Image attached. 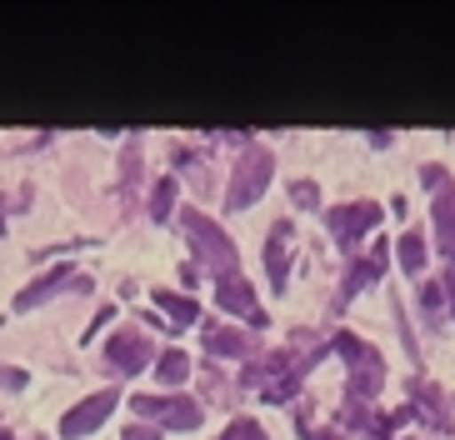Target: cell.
Instances as JSON below:
<instances>
[{"label": "cell", "mask_w": 455, "mask_h": 440, "mask_svg": "<svg viewBox=\"0 0 455 440\" xmlns=\"http://www.w3.org/2000/svg\"><path fill=\"white\" fill-rule=\"evenodd\" d=\"M321 356H325V346H310L306 356H295V350H275V356L255 360L251 371L241 375V386L260 390L266 400H291V396H295V386H300V375H306Z\"/></svg>", "instance_id": "1"}, {"label": "cell", "mask_w": 455, "mask_h": 440, "mask_svg": "<svg viewBox=\"0 0 455 440\" xmlns=\"http://www.w3.org/2000/svg\"><path fill=\"white\" fill-rule=\"evenodd\" d=\"M331 350L350 365V400H371L375 390L386 386V360H380V350H375V346H365L361 335L335 331Z\"/></svg>", "instance_id": "2"}, {"label": "cell", "mask_w": 455, "mask_h": 440, "mask_svg": "<svg viewBox=\"0 0 455 440\" xmlns=\"http://www.w3.org/2000/svg\"><path fill=\"white\" fill-rule=\"evenodd\" d=\"M180 230H186V240L196 245V255H201L205 266H211V276H235V245H230V236L220 226H215L211 215L201 211H180Z\"/></svg>", "instance_id": "3"}, {"label": "cell", "mask_w": 455, "mask_h": 440, "mask_svg": "<svg viewBox=\"0 0 455 440\" xmlns=\"http://www.w3.org/2000/svg\"><path fill=\"white\" fill-rule=\"evenodd\" d=\"M270 171H275V156H270L266 146H251V150H245L241 165H235V175H230L226 211H245V205H255V200L266 196V186H270Z\"/></svg>", "instance_id": "4"}, {"label": "cell", "mask_w": 455, "mask_h": 440, "mask_svg": "<svg viewBox=\"0 0 455 440\" xmlns=\"http://www.w3.org/2000/svg\"><path fill=\"white\" fill-rule=\"evenodd\" d=\"M140 415H150L156 426H165V430H201V405L190 396H135L131 400Z\"/></svg>", "instance_id": "5"}, {"label": "cell", "mask_w": 455, "mask_h": 440, "mask_svg": "<svg viewBox=\"0 0 455 440\" xmlns=\"http://www.w3.org/2000/svg\"><path fill=\"white\" fill-rule=\"evenodd\" d=\"M325 226H331V236L346 245V251H355V240L365 236V230L380 226V205L375 200H355V205H335L331 215H325Z\"/></svg>", "instance_id": "6"}, {"label": "cell", "mask_w": 455, "mask_h": 440, "mask_svg": "<svg viewBox=\"0 0 455 440\" xmlns=\"http://www.w3.org/2000/svg\"><path fill=\"white\" fill-rule=\"evenodd\" d=\"M215 306L230 310V316H241L245 325H255V331H266V310L255 306V291L245 276H220L215 280Z\"/></svg>", "instance_id": "7"}, {"label": "cell", "mask_w": 455, "mask_h": 440, "mask_svg": "<svg viewBox=\"0 0 455 440\" xmlns=\"http://www.w3.org/2000/svg\"><path fill=\"white\" fill-rule=\"evenodd\" d=\"M106 360L121 375H135V371H146L150 360H156V346H150V335H140V331H116L106 340Z\"/></svg>", "instance_id": "8"}, {"label": "cell", "mask_w": 455, "mask_h": 440, "mask_svg": "<svg viewBox=\"0 0 455 440\" xmlns=\"http://www.w3.org/2000/svg\"><path fill=\"white\" fill-rule=\"evenodd\" d=\"M116 390H95L91 400H81V405H76V411L66 415V420H60V436L66 440H81V436H91L95 426H100V420H106L110 411H116Z\"/></svg>", "instance_id": "9"}, {"label": "cell", "mask_w": 455, "mask_h": 440, "mask_svg": "<svg viewBox=\"0 0 455 440\" xmlns=\"http://www.w3.org/2000/svg\"><path fill=\"white\" fill-rule=\"evenodd\" d=\"M386 255H390V245H386V240H375V251L365 255V260H350L346 280H340V295H335V306H350V300H355L371 280L386 276Z\"/></svg>", "instance_id": "10"}, {"label": "cell", "mask_w": 455, "mask_h": 440, "mask_svg": "<svg viewBox=\"0 0 455 440\" xmlns=\"http://www.w3.org/2000/svg\"><path fill=\"white\" fill-rule=\"evenodd\" d=\"M60 285H76V266H55V270H45L41 280H30L26 291L15 295V310H36L41 300H51Z\"/></svg>", "instance_id": "11"}, {"label": "cell", "mask_w": 455, "mask_h": 440, "mask_svg": "<svg viewBox=\"0 0 455 440\" xmlns=\"http://www.w3.org/2000/svg\"><path fill=\"white\" fill-rule=\"evenodd\" d=\"M266 276L275 291H285V276H291V220H281L266 240Z\"/></svg>", "instance_id": "12"}, {"label": "cell", "mask_w": 455, "mask_h": 440, "mask_svg": "<svg viewBox=\"0 0 455 440\" xmlns=\"http://www.w3.org/2000/svg\"><path fill=\"white\" fill-rule=\"evenodd\" d=\"M411 396H415L411 411L420 415V420H426L430 430H451V415H445V396H441L435 386H430V380H411Z\"/></svg>", "instance_id": "13"}, {"label": "cell", "mask_w": 455, "mask_h": 440, "mask_svg": "<svg viewBox=\"0 0 455 440\" xmlns=\"http://www.w3.org/2000/svg\"><path fill=\"white\" fill-rule=\"evenodd\" d=\"M435 236H441V255L455 266V186L445 180L441 190H435Z\"/></svg>", "instance_id": "14"}, {"label": "cell", "mask_w": 455, "mask_h": 440, "mask_svg": "<svg viewBox=\"0 0 455 440\" xmlns=\"http://www.w3.org/2000/svg\"><path fill=\"white\" fill-rule=\"evenodd\" d=\"M205 350H211V356L241 360V356H251V350H255V340H251V335H241V331H230V325H205Z\"/></svg>", "instance_id": "15"}, {"label": "cell", "mask_w": 455, "mask_h": 440, "mask_svg": "<svg viewBox=\"0 0 455 440\" xmlns=\"http://www.w3.org/2000/svg\"><path fill=\"white\" fill-rule=\"evenodd\" d=\"M190 375V356L186 350H161V356H156V380H161V386H180V380H186Z\"/></svg>", "instance_id": "16"}, {"label": "cell", "mask_w": 455, "mask_h": 440, "mask_svg": "<svg viewBox=\"0 0 455 440\" xmlns=\"http://www.w3.org/2000/svg\"><path fill=\"white\" fill-rule=\"evenodd\" d=\"M156 306H161L175 325H190V320L201 316V306H196L190 295H175V291H156Z\"/></svg>", "instance_id": "17"}, {"label": "cell", "mask_w": 455, "mask_h": 440, "mask_svg": "<svg viewBox=\"0 0 455 440\" xmlns=\"http://www.w3.org/2000/svg\"><path fill=\"white\" fill-rule=\"evenodd\" d=\"M401 266L411 270H426V240H420V230H405L401 236Z\"/></svg>", "instance_id": "18"}, {"label": "cell", "mask_w": 455, "mask_h": 440, "mask_svg": "<svg viewBox=\"0 0 455 440\" xmlns=\"http://www.w3.org/2000/svg\"><path fill=\"white\" fill-rule=\"evenodd\" d=\"M171 211H175V175H161V186L150 190V215L171 220Z\"/></svg>", "instance_id": "19"}, {"label": "cell", "mask_w": 455, "mask_h": 440, "mask_svg": "<svg viewBox=\"0 0 455 440\" xmlns=\"http://www.w3.org/2000/svg\"><path fill=\"white\" fill-rule=\"evenodd\" d=\"M220 440H266V430L255 426L251 415H241V420H230V426H226V436H220Z\"/></svg>", "instance_id": "20"}, {"label": "cell", "mask_w": 455, "mask_h": 440, "mask_svg": "<svg viewBox=\"0 0 455 440\" xmlns=\"http://www.w3.org/2000/svg\"><path fill=\"white\" fill-rule=\"evenodd\" d=\"M291 200L300 205V211H310V205H321V186H315V180H295V186H291Z\"/></svg>", "instance_id": "21"}, {"label": "cell", "mask_w": 455, "mask_h": 440, "mask_svg": "<svg viewBox=\"0 0 455 440\" xmlns=\"http://www.w3.org/2000/svg\"><path fill=\"white\" fill-rule=\"evenodd\" d=\"M420 306H426L430 316H441V306H445V285H426V291H420Z\"/></svg>", "instance_id": "22"}, {"label": "cell", "mask_w": 455, "mask_h": 440, "mask_svg": "<svg viewBox=\"0 0 455 440\" xmlns=\"http://www.w3.org/2000/svg\"><path fill=\"white\" fill-rule=\"evenodd\" d=\"M0 386H5V390H20V386H26V371H15V365H0Z\"/></svg>", "instance_id": "23"}, {"label": "cell", "mask_w": 455, "mask_h": 440, "mask_svg": "<svg viewBox=\"0 0 455 440\" xmlns=\"http://www.w3.org/2000/svg\"><path fill=\"white\" fill-rule=\"evenodd\" d=\"M121 440H161V430H156V426H125Z\"/></svg>", "instance_id": "24"}, {"label": "cell", "mask_w": 455, "mask_h": 440, "mask_svg": "<svg viewBox=\"0 0 455 440\" xmlns=\"http://www.w3.org/2000/svg\"><path fill=\"white\" fill-rule=\"evenodd\" d=\"M420 180H426L430 190H441L445 186V171H441V165H426V171H420Z\"/></svg>", "instance_id": "25"}, {"label": "cell", "mask_w": 455, "mask_h": 440, "mask_svg": "<svg viewBox=\"0 0 455 440\" xmlns=\"http://www.w3.org/2000/svg\"><path fill=\"white\" fill-rule=\"evenodd\" d=\"M300 430H306V440H346L340 430H310V426H300Z\"/></svg>", "instance_id": "26"}, {"label": "cell", "mask_w": 455, "mask_h": 440, "mask_svg": "<svg viewBox=\"0 0 455 440\" xmlns=\"http://www.w3.org/2000/svg\"><path fill=\"white\" fill-rule=\"evenodd\" d=\"M445 295H451V306H455V266H451V280H445Z\"/></svg>", "instance_id": "27"}, {"label": "cell", "mask_w": 455, "mask_h": 440, "mask_svg": "<svg viewBox=\"0 0 455 440\" xmlns=\"http://www.w3.org/2000/svg\"><path fill=\"white\" fill-rule=\"evenodd\" d=\"M0 440H15V436H11V430H0Z\"/></svg>", "instance_id": "28"}]
</instances>
